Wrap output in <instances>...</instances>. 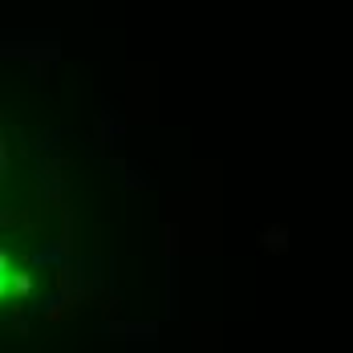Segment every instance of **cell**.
Masks as SVG:
<instances>
[{
  "label": "cell",
  "instance_id": "cell-1",
  "mask_svg": "<svg viewBox=\"0 0 353 353\" xmlns=\"http://www.w3.org/2000/svg\"><path fill=\"white\" fill-rule=\"evenodd\" d=\"M12 292V260H8V252L0 248V301Z\"/></svg>",
  "mask_w": 353,
  "mask_h": 353
}]
</instances>
